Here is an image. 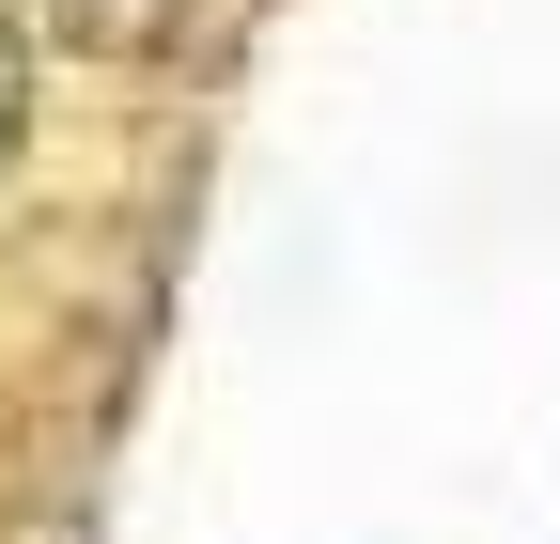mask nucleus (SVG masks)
<instances>
[{
  "label": "nucleus",
  "instance_id": "f257e3e1",
  "mask_svg": "<svg viewBox=\"0 0 560 544\" xmlns=\"http://www.w3.org/2000/svg\"><path fill=\"white\" fill-rule=\"evenodd\" d=\"M16 156H32V47L0 32V172H16Z\"/></svg>",
  "mask_w": 560,
  "mask_h": 544
}]
</instances>
